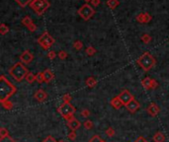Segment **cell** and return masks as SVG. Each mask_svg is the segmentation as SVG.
Instances as JSON below:
<instances>
[{"mask_svg":"<svg viewBox=\"0 0 169 142\" xmlns=\"http://www.w3.org/2000/svg\"><path fill=\"white\" fill-rule=\"evenodd\" d=\"M58 142H65V140H59V141H58Z\"/></svg>","mask_w":169,"mask_h":142,"instance_id":"44","label":"cell"},{"mask_svg":"<svg viewBox=\"0 0 169 142\" xmlns=\"http://www.w3.org/2000/svg\"><path fill=\"white\" fill-rule=\"evenodd\" d=\"M137 63L140 67H141L145 72H147L151 68H153L156 63L155 58L150 54V52L145 51L144 53H142L140 57L137 59Z\"/></svg>","mask_w":169,"mask_h":142,"instance_id":"3","label":"cell"},{"mask_svg":"<svg viewBox=\"0 0 169 142\" xmlns=\"http://www.w3.org/2000/svg\"><path fill=\"white\" fill-rule=\"evenodd\" d=\"M0 142H15V140L12 137L10 136H6L4 138H0Z\"/></svg>","mask_w":169,"mask_h":142,"instance_id":"37","label":"cell"},{"mask_svg":"<svg viewBox=\"0 0 169 142\" xmlns=\"http://www.w3.org/2000/svg\"><path fill=\"white\" fill-rule=\"evenodd\" d=\"M90 3L92 4V6L97 7V6L100 4V0H91V1H90Z\"/></svg>","mask_w":169,"mask_h":142,"instance_id":"42","label":"cell"},{"mask_svg":"<svg viewBox=\"0 0 169 142\" xmlns=\"http://www.w3.org/2000/svg\"><path fill=\"white\" fill-rule=\"evenodd\" d=\"M43 74H44L45 82H46V83H50V82H51L52 80H54L55 75H54V73H52L50 69H46L43 72Z\"/></svg>","mask_w":169,"mask_h":142,"instance_id":"17","label":"cell"},{"mask_svg":"<svg viewBox=\"0 0 169 142\" xmlns=\"http://www.w3.org/2000/svg\"><path fill=\"white\" fill-rule=\"evenodd\" d=\"M36 81L38 82V83L42 84L45 82V77H44V74L43 72H39L36 74Z\"/></svg>","mask_w":169,"mask_h":142,"instance_id":"29","label":"cell"},{"mask_svg":"<svg viewBox=\"0 0 169 142\" xmlns=\"http://www.w3.org/2000/svg\"><path fill=\"white\" fill-rule=\"evenodd\" d=\"M81 115H82V117H83V118H87L89 117V115H90V111H89L88 110H86V109L82 110V111H81Z\"/></svg>","mask_w":169,"mask_h":142,"instance_id":"39","label":"cell"},{"mask_svg":"<svg viewBox=\"0 0 169 142\" xmlns=\"http://www.w3.org/2000/svg\"><path fill=\"white\" fill-rule=\"evenodd\" d=\"M157 87H158V82H157L155 79H152V81H151V90H154V89H156Z\"/></svg>","mask_w":169,"mask_h":142,"instance_id":"41","label":"cell"},{"mask_svg":"<svg viewBox=\"0 0 169 142\" xmlns=\"http://www.w3.org/2000/svg\"><path fill=\"white\" fill-rule=\"evenodd\" d=\"M134 142H148V141L146 140L144 137H142V136H140V137H138V139H137L136 141H134Z\"/></svg>","mask_w":169,"mask_h":142,"instance_id":"43","label":"cell"},{"mask_svg":"<svg viewBox=\"0 0 169 142\" xmlns=\"http://www.w3.org/2000/svg\"><path fill=\"white\" fill-rule=\"evenodd\" d=\"M16 92V87L4 75L0 76V103L9 100Z\"/></svg>","mask_w":169,"mask_h":142,"instance_id":"1","label":"cell"},{"mask_svg":"<svg viewBox=\"0 0 169 142\" xmlns=\"http://www.w3.org/2000/svg\"><path fill=\"white\" fill-rule=\"evenodd\" d=\"M6 136H9V132L5 127L0 128V138H4Z\"/></svg>","mask_w":169,"mask_h":142,"instance_id":"32","label":"cell"},{"mask_svg":"<svg viewBox=\"0 0 169 142\" xmlns=\"http://www.w3.org/2000/svg\"><path fill=\"white\" fill-rule=\"evenodd\" d=\"M151 81H152V78L145 77L144 79H142L141 81L142 87H144L145 90H151Z\"/></svg>","mask_w":169,"mask_h":142,"instance_id":"18","label":"cell"},{"mask_svg":"<svg viewBox=\"0 0 169 142\" xmlns=\"http://www.w3.org/2000/svg\"><path fill=\"white\" fill-rule=\"evenodd\" d=\"M26 80H27L28 83L32 84V83H34V82L36 81V75H35V74H33L32 72H29L27 74V76H26Z\"/></svg>","mask_w":169,"mask_h":142,"instance_id":"24","label":"cell"},{"mask_svg":"<svg viewBox=\"0 0 169 142\" xmlns=\"http://www.w3.org/2000/svg\"><path fill=\"white\" fill-rule=\"evenodd\" d=\"M34 98H35L38 102L42 103V102H45V101L47 100L48 94L43 90V89H39V90H38L35 94H34Z\"/></svg>","mask_w":169,"mask_h":142,"instance_id":"14","label":"cell"},{"mask_svg":"<svg viewBox=\"0 0 169 142\" xmlns=\"http://www.w3.org/2000/svg\"><path fill=\"white\" fill-rule=\"evenodd\" d=\"M58 114L61 115L63 118H65L67 121H70V119H72L74 118V114H75V111H76V109H75V107L72 104L63 103L58 108Z\"/></svg>","mask_w":169,"mask_h":142,"instance_id":"4","label":"cell"},{"mask_svg":"<svg viewBox=\"0 0 169 142\" xmlns=\"http://www.w3.org/2000/svg\"><path fill=\"white\" fill-rule=\"evenodd\" d=\"M8 32H9V27L6 24L3 23V24L0 25V34H1L2 36L6 35V34L8 33Z\"/></svg>","mask_w":169,"mask_h":142,"instance_id":"26","label":"cell"},{"mask_svg":"<svg viewBox=\"0 0 169 142\" xmlns=\"http://www.w3.org/2000/svg\"><path fill=\"white\" fill-rule=\"evenodd\" d=\"M29 73V70L22 62H17L9 69V74L17 82H21L23 79H26V76Z\"/></svg>","mask_w":169,"mask_h":142,"instance_id":"2","label":"cell"},{"mask_svg":"<svg viewBox=\"0 0 169 142\" xmlns=\"http://www.w3.org/2000/svg\"><path fill=\"white\" fill-rule=\"evenodd\" d=\"M85 52H86V54L89 55V56H93V55L95 54L96 52H97V50H95V47H92V46H89L87 48H86Z\"/></svg>","mask_w":169,"mask_h":142,"instance_id":"25","label":"cell"},{"mask_svg":"<svg viewBox=\"0 0 169 142\" xmlns=\"http://www.w3.org/2000/svg\"><path fill=\"white\" fill-rule=\"evenodd\" d=\"M22 24H23L24 26H26L30 32H35L37 30V26L34 24L33 20L29 16H26L22 19Z\"/></svg>","mask_w":169,"mask_h":142,"instance_id":"9","label":"cell"},{"mask_svg":"<svg viewBox=\"0 0 169 142\" xmlns=\"http://www.w3.org/2000/svg\"><path fill=\"white\" fill-rule=\"evenodd\" d=\"M76 137H77V134H76V132H75V131H73V130H71L68 135H67V138H68V139L71 140V141H74L75 139H76Z\"/></svg>","mask_w":169,"mask_h":142,"instance_id":"34","label":"cell"},{"mask_svg":"<svg viewBox=\"0 0 169 142\" xmlns=\"http://www.w3.org/2000/svg\"><path fill=\"white\" fill-rule=\"evenodd\" d=\"M77 13L82 18V19L87 21V20H90L94 16V14H95V10H94V8L91 5H89L88 3H86V4L82 5L80 8L78 9Z\"/></svg>","mask_w":169,"mask_h":142,"instance_id":"6","label":"cell"},{"mask_svg":"<svg viewBox=\"0 0 169 142\" xmlns=\"http://www.w3.org/2000/svg\"><path fill=\"white\" fill-rule=\"evenodd\" d=\"M1 106L4 108L5 110H7V111H10V110L13 109V103L10 102L9 100L4 101V102H1Z\"/></svg>","mask_w":169,"mask_h":142,"instance_id":"21","label":"cell"},{"mask_svg":"<svg viewBox=\"0 0 169 142\" xmlns=\"http://www.w3.org/2000/svg\"><path fill=\"white\" fill-rule=\"evenodd\" d=\"M15 2H17L19 5H20L21 7H26L27 5H30L31 4V2L33 1V0H14Z\"/></svg>","mask_w":169,"mask_h":142,"instance_id":"23","label":"cell"},{"mask_svg":"<svg viewBox=\"0 0 169 142\" xmlns=\"http://www.w3.org/2000/svg\"><path fill=\"white\" fill-rule=\"evenodd\" d=\"M58 57L61 59V60H63V59H66L67 58V52L66 51H63V50H61L58 52Z\"/></svg>","mask_w":169,"mask_h":142,"instance_id":"36","label":"cell"},{"mask_svg":"<svg viewBox=\"0 0 169 142\" xmlns=\"http://www.w3.org/2000/svg\"><path fill=\"white\" fill-rule=\"evenodd\" d=\"M105 133H106V135L108 137H113V136H115V134H116V131H115V129L113 128V127H108L106 129V131H105Z\"/></svg>","mask_w":169,"mask_h":142,"instance_id":"30","label":"cell"},{"mask_svg":"<svg viewBox=\"0 0 169 142\" xmlns=\"http://www.w3.org/2000/svg\"><path fill=\"white\" fill-rule=\"evenodd\" d=\"M165 140V136L162 132H156L154 135H153V141L154 142H164Z\"/></svg>","mask_w":169,"mask_h":142,"instance_id":"20","label":"cell"},{"mask_svg":"<svg viewBox=\"0 0 169 142\" xmlns=\"http://www.w3.org/2000/svg\"><path fill=\"white\" fill-rule=\"evenodd\" d=\"M141 40H142V43L145 44H149L150 42H151V40H152V38L148 35V34H144V35L141 36Z\"/></svg>","mask_w":169,"mask_h":142,"instance_id":"27","label":"cell"},{"mask_svg":"<svg viewBox=\"0 0 169 142\" xmlns=\"http://www.w3.org/2000/svg\"><path fill=\"white\" fill-rule=\"evenodd\" d=\"M151 19H152V17L150 16V14L147 13V12L138 14V16H137V18H136V20L138 22V23H141V24L149 23V22L151 21Z\"/></svg>","mask_w":169,"mask_h":142,"instance_id":"11","label":"cell"},{"mask_svg":"<svg viewBox=\"0 0 169 142\" xmlns=\"http://www.w3.org/2000/svg\"><path fill=\"white\" fill-rule=\"evenodd\" d=\"M119 4H120L119 0H107V5L111 9H115L116 7L119 6Z\"/></svg>","mask_w":169,"mask_h":142,"instance_id":"22","label":"cell"},{"mask_svg":"<svg viewBox=\"0 0 169 142\" xmlns=\"http://www.w3.org/2000/svg\"><path fill=\"white\" fill-rule=\"evenodd\" d=\"M42 142H58V141H56V140H55V138L52 137L51 135H48V137L45 138V139H44Z\"/></svg>","mask_w":169,"mask_h":142,"instance_id":"38","label":"cell"},{"mask_svg":"<svg viewBox=\"0 0 169 142\" xmlns=\"http://www.w3.org/2000/svg\"><path fill=\"white\" fill-rule=\"evenodd\" d=\"M71 100H72V97H71V95H69V94H65V95H63V97H62L63 103H70Z\"/></svg>","mask_w":169,"mask_h":142,"instance_id":"35","label":"cell"},{"mask_svg":"<svg viewBox=\"0 0 169 142\" xmlns=\"http://www.w3.org/2000/svg\"><path fill=\"white\" fill-rule=\"evenodd\" d=\"M55 40L52 38V37L48 32H44L43 35L38 39V44H39L40 46L44 48V50H48V48H50L52 44H55Z\"/></svg>","mask_w":169,"mask_h":142,"instance_id":"7","label":"cell"},{"mask_svg":"<svg viewBox=\"0 0 169 142\" xmlns=\"http://www.w3.org/2000/svg\"><path fill=\"white\" fill-rule=\"evenodd\" d=\"M73 47L75 48L76 50H81L82 47H83V43L81 42V40H75V42L73 43Z\"/></svg>","mask_w":169,"mask_h":142,"instance_id":"28","label":"cell"},{"mask_svg":"<svg viewBox=\"0 0 169 142\" xmlns=\"http://www.w3.org/2000/svg\"><path fill=\"white\" fill-rule=\"evenodd\" d=\"M89 142H103V139L99 135H94L89 139Z\"/></svg>","mask_w":169,"mask_h":142,"instance_id":"33","label":"cell"},{"mask_svg":"<svg viewBox=\"0 0 169 142\" xmlns=\"http://www.w3.org/2000/svg\"><path fill=\"white\" fill-rule=\"evenodd\" d=\"M34 59V55L29 50H25L23 53L20 55V62L24 63V64H29L31 63Z\"/></svg>","mask_w":169,"mask_h":142,"instance_id":"10","label":"cell"},{"mask_svg":"<svg viewBox=\"0 0 169 142\" xmlns=\"http://www.w3.org/2000/svg\"><path fill=\"white\" fill-rule=\"evenodd\" d=\"M83 126L85 127V129L90 130L93 128V122L91 121H89V119H87V121H85L83 122Z\"/></svg>","mask_w":169,"mask_h":142,"instance_id":"31","label":"cell"},{"mask_svg":"<svg viewBox=\"0 0 169 142\" xmlns=\"http://www.w3.org/2000/svg\"><path fill=\"white\" fill-rule=\"evenodd\" d=\"M85 1H86V2H87V3H88V2H90V1H91V0H85Z\"/></svg>","mask_w":169,"mask_h":142,"instance_id":"45","label":"cell"},{"mask_svg":"<svg viewBox=\"0 0 169 142\" xmlns=\"http://www.w3.org/2000/svg\"><path fill=\"white\" fill-rule=\"evenodd\" d=\"M50 6L51 3L48 0H33L31 4H30V7L40 16L46 12L50 8Z\"/></svg>","mask_w":169,"mask_h":142,"instance_id":"5","label":"cell"},{"mask_svg":"<svg viewBox=\"0 0 169 142\" xmlns=\"http://www.w3.org/2000/svg\"><path fill=\"white\" fill-rule=\"evenodd\" d=\"M110 105H111V106H112L113 108H114V109H116V110L121 109V108L124 106L123 103H122V101H121V99L119 98V96L114 97V98H113V99L111 100Z\"/></svg>","mask_w":169,"mask_h":142,"instance_id":"16","label":"cell"},{"mask_svg":"<svg viewBox=\"0 0 169 142\" xmlns=\"http://www.w3.org/2000/svg\"><path fill=\"white\" fill-rule=\"evenodd\" d=\"M146 111H147V114L149 115H151V117H156V115L159 114L160 109L155 103H150L149 106L147 107V109H146Z\"/></svg>","mask_w":169,"mask_h":142,"instance_id":"13","label":"cell"},{"mask_svg":"<svg viewBox=\"0 0 169 142\" xmlns=\"http://www.w3.org/2000/svg\"><path fill=\"white\" fill-rule=\"evenodd\" d=\"M126 108H127V110L130 111V113L134 114V113H136V111L141 108V104L138 103L136 99H134V100H131V102L127 105Z\"/></svg>","mask_w":169,"mask_h":142,"instance_id":"12","label":"cell"},{"mask_svg":"<svg viewBox=\"0 0 169 142\" xmlns=\"http://www.w3.org/2000/svg\"><path fill=\"white\" fill-rule=\"evenodd\" d=\"M85 84L87 87L89 88H94L95 86L97 85V80H96V78L95 77H93V76H90L88 77L87 79L85 80Z\"/></svg>","mask_w":169,"mask_h":142,"instance_id":"19","label":"cell"},{"mask_svg":"<svg viewBox=\"0 0 169 142\" xmlns=\"http://www.w3.org/2000/svg\"><path fill=\"white\" fill-rule=\"evenodd\" d=\"M103 142H106V141H105V140H103Z\"/></svg>","mask_w":169,"mask_h":142,"instance_id":"46","label":"cell"},{"mask_svg":"<svg viewBox=\"0 0 169 142\" xmlns=\"http://www.w3.org/2000/svg\"><path fill=\"white\" fill-rule=\"evenodd\" d=\"M67 126L70 128V130H73V131H76L77 129H79V127L81 126V122L76 119L75 118H73L70 121H67Z\"/></svg>","mask_w":169,"mask_h":142,"instance_id":"15","label":"cell"},{"mask_svg":"<svg viewBox=\"0 0 169 142\" xmlns=\"http://www.w3.org/2000/svg\"><path fill=\"white\" fill-rule=\"evenodd\" d=\"M55 56H56L55 51H54V50L48 51V57L50 58V59H54V58H55Z\"/></svg>","mask_w":169,"mask_h":142,"instance_id":"40","label":"cell"},{"mask_svg":"<svg viewBox=\"0 0 169 142\" xmlns=\"http://www.w3.org/2000/svg\"><path fill=\"white\" fill-rule=\"evenodd\" d=\"M119 98L121 99L123 105L126 107L127 105L129 104L131 100L134 99V95H131V93L129 90H127V89H125V90H123V91L119 94Z\"/></svg>","mask_w":169,"mask_h":142,"instance_id":"8","label":"cell"}]
</instances>
